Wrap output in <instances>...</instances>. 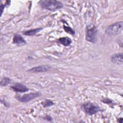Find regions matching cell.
I'll return each instance as SVG.
<instances>
[{
    "label": "cell",
    "mask_w": 123,
    "mask_h": 123,
    "mask_svg": "<svg viewBox=\"0 0 123 123\" xmlns=\"http://www.w3.org/2000/svg\"><path fill=\"white\" fill-rule=\"evenodd\" d=\"M42 104L43 105V107L46 108V107H48L51 106L53 105L54 104L53 102L49 99H45L42 103Z\"/></svg>",
    "instance_id": "cell-12"
},
{
    "label": "cell",
    "mask_w": 123,
    "mask_h": 123,
    "mask_svg": "<svg viewBox=\"0 0 123 123\" xmlns=\"http://www.w3.org/2000/svg\"><path fill=\"white\" fill-rule=\"evenodd\" d=\"M111 60L112 62L116 65H122L123 64V54L117 53L111 56Z\"/></svg>",
    "instance_id": "cell-8"
},
{
    "label": "cell",
    "mask_w": 123,
    "mask_h": 123,
    "mask_svg": "<svg viewBox=\"0 0 123 123\" xmlns=\"http://www.w3.org/2000/svg\"><path fill=\"white\" fill-rule=\"evenodd\" d=\"M12 89L15 91L18 92H25L28 91V88L24 85L20 83H17L12 86Z\"/></svg>",
    "instance_id": "cell-9"
},
{
    "label": "cell",
    "mask_w": 123,
    "mask_h": 123,
    "mask_svg": "<svg viewBox=\"0 0 123 123\" xmlns=\"http://www.w3.org/2000/svg\"><path fill=\"white\" fill-rule=\"evenodd\" d=\"M123 22L122 21L113 23L108 26L105 30L106 34L110 36H114L121 33L123 30Z\"/></svg>",
    "instance_id": "cell-2"
},
{
    "label": "cell",
    "mask_w": 123,
    "mask_h": 123,
    "mask_svg": "<svg viewBox=\"0 0 123 123\" xmlns=\"http://www.w3.org/2000/svg\"><path fill=\"white\" fill-rule=\"evenodd\" d=\"M51 69V67L48 65H40L36 67H34L29 70L28 71L31 73H42L46 72L49 71Z\"/></svg>",
    "instance_id": "cell-6"
},
{
    "label": "cell",
    "mask_w": 123,
    "mask_h": 123,
    "mask_svg": "<svg viewBox=\"0 0 123 123\" xmlns=\"http://www.w3.org/2000/svg\"><path fill=\"white\" fill-rule=\"evenodd\" d=\"M58 41L59 43L62 44L64 46H68L72 43L71 39L68 37H61L58 39Z\"/></svg>",
    "instance_id": "cell-10"
},
{
    "label": "cell",
    "mask_w": 123,
    "mask_h": 123,
    "mask_svg": "<svg viewBox=\"0 0 123 123\" xmlns=\"http://www.w3.org/2000/svg\"><path fill=\"white\" fill-rule=\"evenodd\" d=\"M11 83V80L7 77H4L2 79L0 82V85L1 86H6Z\"/></svg>",
    "instance_id": "cell-13"
},
{
    "label": "cell",
    "mask_w": 123,
    "mask_h": 123,
    "mask_svg": "<svg viewBox=\"0 0 123 123\" xmlns=\"http://www.w3.org/2000/svg\"><path fill=\"white\" fill-rule=\"evenodd\" d=\"M64 29L65 30V31L71 34L72 35H74L75 34V32L74 31V30L73 29H72L69 26H64Z\"/></svg>",
    "instance_id": "cell-14"
},
{
    "label": "cell",
    "mask_w": 123,
    "mask_h": 123,
    "mask_svg": "<svg viewBox=\"0 0 123 123\" xmlns=\"http://www.w3.org/2000/svg\"><path fill=\"white\" fill-rule=\"evenodd\" d=\"M83 108L84 111L88 114L91 115L95 114L100 110V108L97 105L91 102H88L83 105Z\"/></svg>",
    "instance_id": "cell-3"
},
{
    "label": "cell",
    "mask_w": 123,
    "mask_h": 123,
    "mask_svg": "<svg viewBox=\"0 0 123 123\" xmlns=\"http://www.w3.org/2000/svg\"><path fill=\"white\" fill-rule=\"evenodd\" d=\"M40 95L41 94L39 92L31 93L25 94L22 96H18L16 97V98L21 102H26L32 100L38 97H39Z\"/></svg>",
    "instance_id": "cell-5"
},
{
    "label": "cell",
    "mask_w": 123,
    "mask_h": 123,
    "mask_svg": "<svg viewBox=\"0 0 123 123\" xmlns=\"http://www.w3.org/2000/svg\"><path fill=\"white\" fill-rule=\"evenodd\" d=\"M42 29V28H38L31 29V30H29L25 31L24 33V35L26 36H34L36 35L37 33L40 31Z\"/></svg>",
    "instance_id": "cell-11"
},
{
    "label": "cell",
    "mask_w": 123,
    "mask_h": 123,
    "mask_svg": "<svg viewBox=\"0 0 123 123\" xmlns=\"http://www.w3.org/2000/svg\"><path fill=\"white\" fill-rule=\"evenodd\" d=\"M40 6L43 9L54 11L62 8L63 4L59 1L55 0H43L39 1Z\"/></svg>",
    "instance_id": "cell-1"
},
{
    "label": "cell",
    "mask_w": 123,
    "mask_h": 123,
    "mask_svg": "<svg viewBox=\"0 0 123 123\" xmlns=\"http://www.w3.org/2000/svg\"><path fill=\"white\" fill-rule=\"evenodd\" d=\"M98 33L97 28L95 26L88 29L86 31V38L87 41L90 42H95L97 40Z\"/></svg>",
    "instance_id": "cell-4"
},
{
    "label": "cell",
    "mask_w": 123,
    "mask_h": 123,
    "mask_svg": "<svg viewBox=\"0 0 123 123\" xmlns=\"http://www.w3.org/2000/svg\"><path fill=\"white\" fill-rule=\"evenodd\" d=\"M13 42L18 46H22L26 44V42L25 39L18 34H14L13 38Z\"/></svg>",
    "instance_id": "cell-7"
}]
</instances>
